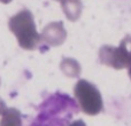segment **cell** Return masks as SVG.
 I'll use <instances>...</instances> for the list:
<instances>
[{
  "mask_svg": "<svg viewBox=\"0 0 131 126\" xmlns=\"http://www.w3.org/2000/svg\"><path fill=\"white\" fill-rule=\"evenodd\" d=\"M38 116L34 125H66L70 124L79 109L75 100L64 94H53L38 108Z\"/></svg>",
  "mask_w": 131,
  "mask_h": 126,
  "instance_id": "obj_1",
  "label": "cell"
}]
</instances>
